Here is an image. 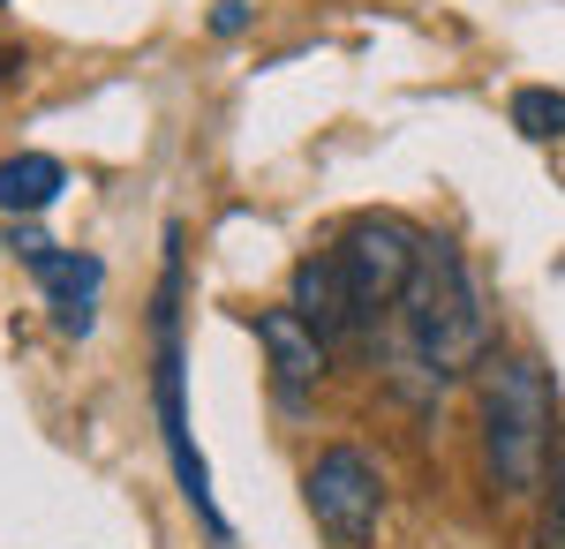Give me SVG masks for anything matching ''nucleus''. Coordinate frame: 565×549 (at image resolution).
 Segmentation results:
<instances>
[{"label": "nucleus", "instance_id": "f257e3e1", "mask_svg": "<svg viewBox=\"0 0 565 549\" xmlns=\"http://www.w3.org/2000/svg\"><path fill=\"white\" fill-rule=\"evenodd\" d=\"M399 324H407V354L430 369L437 384L468 377L490 346V309H482V287L468 271V256L452 241H423V263H415V287L399 301Z\"/></svg>", "mask_w": 565, "mask_h": 549}, {"label": "nucleus", "instance_id": "f03ea898", "mask_svg": "<svg viewBox=\"0 0 565 549\" xmlns=\"http://www.w3.org/2000/svg\"><path fill=\"white\" fill-rule=\"evenodd\" d=\"M551 452H558L551 369L535 354H513L482 384V460H490V482L505 497H535L543 474H551Z\"/></svg>", "mask_w": 565, "mask_h": 549}, {"label": "nucleus", "instance_id": "7ed1b4c3", "mask_svg": "<svg viewBox=\"0 0 565 549\" xmlns=\"http://www.w3.org/2000/svg\"><path fill=\"white\" fill-rule=\"evenodd\" d=\"M181 256H167V279H159V316H151V369H159V429H167V452H174V474H181V497L196 505V519L226 542V519H218V497H212V474L189 444V415H181Z\"/></svg>", "mask_w": 565, "mask_h": 549}, {"label": "nucleus", "instance_id": "20e7f679", "mask_svg": "<svg viewBox=\"0 0 565 549\" xmlns=\"http://www.w3.org/2000/svg\"><path fill=\"white\" fill-rule=\"evenodd\" d=\"M423 241H430V234H415L407 218H392V212L348 218V234H340V249H332V256H340V271H348L362 316H370V309H399V301H407L415 263H423Z\"/></svg>", "mask_w": 565, "mask_h": 549}, {"label": "nucleus", "instance_id": "39448f33", "mask_svg": "<svg viewBox=\"0 0 565 549\" xmlns=\"http://www.w3.org/2000/svg\"><path fill=\"white\" fill-rule=\"evenodd\" d=\"M302 497H309V519H317L332 542L362 549L377 535V519H385V474L370 466V452L332 444V452H317V466L302 474Z\"/></svg>", "mask_w": 565, "mask_h": 549}, {"label": "nucleus", "instance_id": "423d86ee", "mask_svg": "<svg viewBox=\"0 0 565 549\" xmlns=\"http://www.w3.org/2000/svg\"><path fill=\"white\" fill-rule=\"evenodd\" d=\"M257 346H264V362H271V384H279L287 407H302V391H317L324 369H332L324 338L309 332L295 309H257Z\"/></svg>", "mask_w": 565, "mask_h": 549}, {"label": "nucleus", "instance_id": "0eeeda50", "mask_svg": "<svg viewBox=\"0 0 565 549\" xmlns=\"http://www.w3.org/2000/svg\"><path fill=\"white\" fill-rule=\"evenodd\" d=\"M287 309H295L324 346L362 332V301H354V287H348V271H340V256H332V249L295 263V301H287Z\"/></svg>", "mask_w": 565, "mask_h": 549}, {"label": "nucleus", "instance_id": "6e6552de", "mask_svg": "<svg viewBox=\"0 0 565 549\" xmlns=\"http://www.w3.org/2000/svg\"><path fill=\"white\" fill-rule=\"evenodd\" d=\"M39 271V294L45 309H53V332L84 338L90 324H98V294H106V263L84 249H53L45 263H31Z\"/></svg>", "mask_w": 565, "mask_h": 549}, {"label": "nucleus", "instance_id": "1a4fd4ad", "mask_svg": "<svg viewBox=\"0 0 565 549\" xmlns=\"http://www.w3.org/2000/svg\"><path fill=\"white\" fill-rule=\"evenodd\" d=\"M61 189H68V166L45 159V151H15V159H0V218H39Z\"/></svg>", "mask_w": 565, "mask_h": 549}, {"label": "nucleus", "instance_id": "9d476101", "mask_svg": "<svg viewBox=\"0 0 565 549\" xmlns=\"http://www.w3.org/2000/svg\"><path fill=\"white\" fill-rule=\"evenodd\" d=\"M513 128L535 136V143H558L565 136V98L558 90H521V98H513Z\"/></svg>", "mask_w": 565, "mask_h": 549}, {"label": "nucleus", "instance_id": "9b49d317", "mask_svg": "<svg viewBox=\"0 0 565 549\" xmlns=\"http://www.w3.org/2000/svg\"><path fill=\"white\" fill-rule=\"evenodd\" d=\"M242 23H249V8H242V0H218V15H212V31H242Z\"/></svg>", "mask_w": 565, "mask_h": 549}]
</instances>
